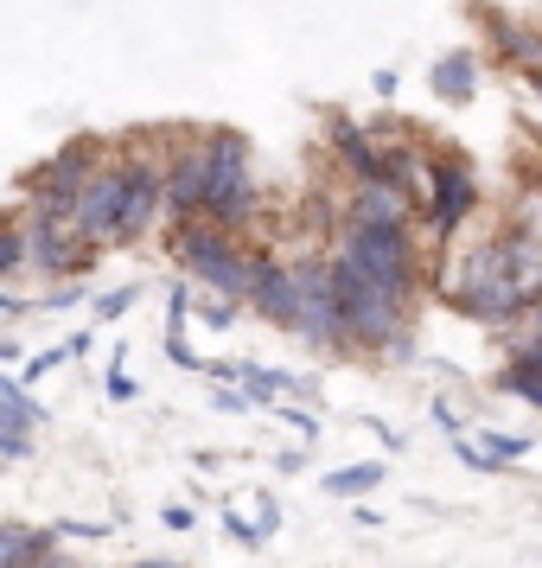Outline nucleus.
<instances>
[{"label":"nucleus","instance_id":"1","mask_svg":"<svg viewBox=\"0 0 542 568\" xmlns=\"http://www.w3.org/2000/svg\"><path fill=\"white\" fill-rule=\"evenodd\" d=\"M173 256H180L185 275H192V282H205L217 301H249V287H256V262L236 256V243H231L224 224H180Z\"/></svg>","mask_w":542,"mask_h":568},{"label":"nucleus","instance_id":"2","mask_svg":"<svg viewBox=\"0 0 542 568\" xmlns=\"http://www.w3.org/2000/svg\"><path fill=\"white\" fill-rule=\"evenodd\" d=\"M338 256H351L370 275V282L409 301L415 294V250L402 224H377V217H345V236H338Z\"/></svg>","mask_w":542,"mask_h":568},{"label":"nucleus","instance_id":"3","mask_svg":"<svg viewBox=\"0 0 542 568\" xmlns=\"http://www.w3.org/2000/svg\"><path fill=\"white\" fill-rule=\"evenodd\" d=\"M333 282H338L345 326H351V345L389 352V338H402V301H396V294H384V287L370 282L351 256H333Z\"/></svg>","mask_w":542,"mask_h":568},{"label":"nucleus","instance_id":"4","mask_svg":"<svg viewBox=\"0 0 542 568\" xmlns=\"http://www.w3.org/2000/svg\"><path fill=\"white\" fill-rule=\"evenodd\" d=\"M205 166H211V192H205V211L231 231L249 217L256 205V173H249V141L243 134H211L205 141Z\"/></svg>","mask_w":542,"mask_h":568},{"label":"nucleus","instance_id":"5","mask_svg":"<svg viewBox=\"0 0 542 568\" xmlns=\"http://www.w3.org/2000/svg\"><path fill=\"white\" fill-rule=\"evenodd\" d=\"M300 333H307V345H345L351 338L345 307H338L333 262H300Z\"/></svg>","mask_w":542,"mask_h":568},{"label":"nucleus","instance_id":"6","mask_svg":"<svg viewBox=\"0 0 542 568\" xmlns=\"http://www.w3.org/2000/svg\"><path fill=\"white\" fill-rule=\"evenodd\" d=\"M78 236L83 243H103V236H122L129 231V166H103L90 192L78 199Z\"/></svg>","mask_w":542,"mask_h":568},{"label":"nucleus","instance_id":"7","mask_svg":"<svg viewBox=\"0 0 542 568\" xmlns=\"http://www.w3.org/2000/svg\"><path fill=\"white\" fill-rule=\"evenodd\" d=\"M27 250L39 275H78L96 243H83L78 224H58V217H27Z\"/></svg>","mask_w":542,"mask_h":568},{"label":"nucleus","instance_id":"8","mask_svg":"<svg viewBox=\"0 0 542 568\" xmlns=\"http://www.w3.org/2000/svg\"><path fill=\"white\" fill-rule=\"evenodd\" d=\"M428 185H434L428 224H434V236L447 243V236L460 231V217L472 211V166H466V160H434V166H428Z\"/></svg>","mask_w":542,"mask_h":568},{"label":"nucleus","instance_id":"9","mask_svg":"<svg viewBox=\"0 0 542 568\" xmlns=\"http://www.w3.org/2000/svg\"><path fill=\"white\" fill-rule=\"evenodd\" d=\"M249 307L275 326H294L300 333V268H282V262H256V287H249Z\"/></svg>","mask_w":542,"mask_h":568},{"label":"nucleus","instance_id":"10","mask_svg":"<svg viewBox=\"0 0 542 568\" xmlns=\"http://www.w3.org/2000/svg\"><path fill=\"white\" fill-rule=\"evenodd\" d=\"M333 148H338V160L358 173V185H389V154L370 141V129H351V122H333Z\"/></svg>","mask_w":542,"mask_h":568},{"label":"nucleus","instance_id":"11","mask_svg":"<svg viewBox=\"0 0 542 568\" xmlns=\"http://www.w3.org/2000/svg\"><path fill=\"white\" fill-rule=\"evenodd\" d=\"M96 173H103V160H96V141H71V148H58V154H52V166H45V192L83 199Z\"/></svg>","mask_w":542,"mask_h":568},{"label":"nucleus","instance_id":"12","mask_svg":"<svg viewBox=\"0 0 542 568\" xmlns=\"http://www.w3.org/2000/svg\"><path fill=\"white\" fill-rule=\"evenodd\" d=\"M122 166H129V231L122 236H141L154 224V211L166 205V173L154 160H122Z\"/></svg>","mask_w":542,"mask_h":568},{"label":"nucleus","instance_id":"13","mask_svg":"<svg viewBox=\"0 0 542 568\" xmlns=\"http://www.w3.org/2000/svg\"><path fill=\"white\" fill-rule=\"evenodd\" d=\"M205 192H211V166L205 154H185L173 173H166V205L180 211V217H198L205 211Z\"/></svg>","mask_w":542,"mask_h":568},{"label":"nucleus","instance_id":"14","mask_svg":"<svg viewBox=\"0 0 542 568\" xmlns=\"http://www.w3.org/2000/svg\"><path fill=\"white\" fill-rule=\"evenodd\" d=\"M52 556V530H27V524H7L0 530V568H32Z\"/></svg>","mask_w":542,"mask_h":568},{"label":"nucleus","instance_id":"15","mask_svg":"<svg viewBox=\"0 0 542 568\" xmlns=\"http://www.w3.org/2000/svg\"><path fill=\"white\" fill-rule=\"evenodd\" d=\"M498 384L511 389V396H523V403H536V409H542V345H536V338H530V345L517 352L511 371H504Z\"/></svg>","mask_w":542,"mask_h":568},{"label":"nucleus","instance_id":"16","mask_svg":"<svg viewBox=\"0 0 542 568\" xmlns=\"http://www.w3.org/2000/svg\"><path fill=\"white\" fill-rule=\"evenodd\" d=\"M472 83H479V64H472L466 52H447L434 64V97H440V103H466V97H472Z\"/></svg>","mask_w":542,"mask_h":568},{"label":"nucleus","instance_id":"17","mask_svg":"<svg viewBox=\"0 0 542 568\" xmlns=\"http://www.w3.org/2000/svg\"><path fill=\"white\" fill-rule=\"evenodd\" d=\"M0 428H7L0 440H27V428H32V403H27L20 377H0Z\"/></svg>","mask_w":542,"mask_h":568},{"label":"nucleus","instance_id":"18","mask_svg":"<svg viewBox=\"0 0 542 568\" xmlns=\"http://www.w3.org/2000/svg\"><path fill=\"white\" fill-rule=\"evenodd\" d=\"M377 486H384V466L377 460H358V466L326 473V491H338V498H358V491H377Z\"/></svg>","mask_w":542,"mask_h":568},{"label":"nucleus","instance_id":"19","mask_svg":"<svg viewBox=\"0 0 542 568\" xmlns=\"http://www.w3.org/2000/svg\"><path fill=\"white\" fill-rule=\"evenodd\" d=\"M402 199L389 192V185H358V205H351V217H377V224H402Z\"/></svg>","mask_w":542,"mask_h":568},{"label":"nucleus","instance_id":"20","mask_svg":"<svg viewBox=\"0 0 542 568\" xmlns=\"http://www.w3.org/2000/svg\"><path fill=\"white\" fill-rule=\"evenodd\" d=\"M498 45H504V58H517V64H530V78L542 71V39L523 27H498Z\"/></svg>","mask_w":542,"mask_h":568},{"label":"nucleus","instance_id":"21","mask_svg":"<svg viewBox=\"0 0 542 568\" xmlns=\"http://www.w3.org/2000/svg\"><path fill=\"white\" fill-rule=\"evenodd\" d=\"M198 320H205L211 333H231V320H236V301H217V294H211V301H198Z\"/></svg>","mask_w":542,"mask_h":568},{"label":"nucleus","instance_id":"22","mask_svg":"<svg viewBox=\"0 0 542 568\" xmlns=\"http://www.w3.org/2000/svg\"><path fill=\"white\" fill-rule=\"evenodd\" d=\"M485 454L504 466V460H517V454H530V440L523 435H485Z\"/></svg>","mask_w":542,"mask_h":568},{"label":"nucleus","instance_id":"23","mask_svg":"<svg viewBox=\"0 0 542 568\" xmlns=\"http://www.w3.org/2000/svg\"><path fill=\"white\" fill-rule=\"evenodd\" d=\"M58 364H64V352H39V358L27 364V377H20V384H39V377H52Z\"/></svg>","mask_w":542,"mask_h":568},{"label":"nucleus","instance_id":"24","mask_svg":"<svg viewBox=\"0 0 542 568\" xmlns=\"http://www.w3.org/2000/svg\"><path fill=\"white\" fill-rule=\"evenodd\" d=\"M129 301H134V287H122V294H109V301H103V320H122V313H129Z\"/></svg>","mask_w":542,"mask_h":568},{"label":"nucleus","instance_id":"25","mask_svg":"<svg viewBox=\"0 0 542 568\" xmlns=\"http://www.w3.org/2000/svg\"><path fill=\"white\" fill-rule=\"evenodd\" d=\"M287 422H294V428H300V435H307V440H319V422H313L307 409H287Z\"/></svg>","mask_w":542,"mask_h":568},{"label":"nucleus","instance_id":"26","mask_svg":"<svg viewBox=\"0 0 542 568\" xmlns=\"http://www.w3.org/2000/svg\"><path fill=\"white\" fill-rule=\"evenodd\" d=\"M109 396H115V403H129V396H134V384L122 377V371H109Z\"/></svg>","mask_w":542,"mask_h":568},{"label":"nucleus","instance_id":"27","mask_svg":"<svg viewBox=\"0 0 542 568\" xmlns=\"http://www.w3.org/2000/svg\"><path fill=\"white\" fill-rule=\"evenodd\" d=\"M300 389H313V377H294V371H282V396H300Z\"/></svg>","mask_w":542,"mask_h":568},{"label":"nucleus","instance_id":"28","mask_svg":"<svg viewBox=\"0 0 542 568\" xmlns=\"http://www.w3.org/2000/svg\"><path fill=\"white\" fill-rule=\"evenodd\" d=\"M32 568H71V562H64V556H58V549H52V556H45V562H32Z\"/></svg>","mask_w":542,"mask_h":568},{"label":"nucleus","instance_id":"29","mask_svg":"<svg viewBox=\"0 0 542 568\" xmlns=\"http://www.w3.org/2000/svg\"><path fill=\"white\" fill-rule=\"evenodd\" d=\"M134 568H180V562H134Z\"/></svg>","mask_w":542,"mask_h":568},{"label":"nucleus","instance_id":"30","mask_svg":"<svg viewBox=\"0 0 542 568\" xmlns=\"http://www.w3.org/2000/svg\"><path fill=\"white\" fill-rule=\"evenodd\" d=\"M536 345H542V320H536Z\"/></svg>","mask_w":542,"mask_h":568}]
</instances>
